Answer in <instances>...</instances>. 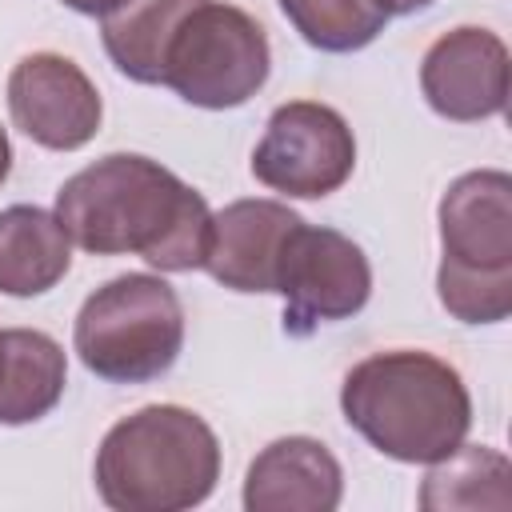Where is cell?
I'll list each match as a JSON object with an SVG mask.
<instances>
[{"label":"cell","instance_id":"13","mask_svg":"<svg viewBox=\"0 0 512 512\" xmlns=\"http://www.w3.org/2000/svg\"><path fill=\"white\" fill-rule=\"evenodd\" d=\"M72 264V240L56 212L36 204H12L0 212V292L40 296L64 280Z\"/></svg>","mask_w":512,"mask_h":512},{"label":"cell","instance_id":"9","mask_svg":"<svg viewBox=\"0 0 512 512\" xmlns=\"http://www.w3.org/2000/svg\"><path fill=\"white\" fill-rule=\"evenodd\" d=\"M12 124L52 152H76L100 132V92L84 68L60 52H32L8 72Z\"/></svg>","mask_w":512,"mask_h":512},{"label":"cell","instance_id":"16","mask_svg":"<svg viewBox=\"0 0 512 512\" xmlns=\"http://www.w3.org/2000/svg\"><path fill=\"white\" fill-rule=\"evenodd\" d=\"M512 464L504 452L484 444H460L444 460H436L420 488V508L448 512V508H496L512 504Z\"/></svg>","mask_w":512,"mask_h":512},{"label":"cell","instance_id":"8","mask_svg":"<svg viewBox=\"0 0 512 512\" xmlns=\"http://www.w3.org/2000/svg\"><path fill=\"white\" fill-rule=\"evenodd\" d=\"M276 292L284 296V328L312 332L316 324L348 320L368 304L372 268L356 240L300 220L284 240Z\"/></svg>","mask_w":512,"mask_h":512},{"label":"cell","instance_id":"14","mask_svg":"<svg viewBox=\"0 0 512 512\" xmlns=\"http://www.w3.org/2000/svg\"><path fill=\"white\" fill-rule=\"evenodd\" d=\"M68 384L64 348L36 328H0V424L48 416Z\"/></svg>","mask_w":512,"mask_h":512},{"label":"cell","instance_id":"5","mask_svg":"<svg viewBox=\"0 0 512 512\" xmlns=\"http://www.w3.org/2000/svg\"><path fill=\"white\" fill-rule=\"evenodd\" d=\"M80 364L108 384H148L184 348V308L172 284L152 272H124L96 288L72 328Z\"/></svg>","mask_w":512,"mask_h":512},{"label":"cell","instance_id":"1","mask_svg":"<svg viewBox=\"0 0 512 512\" xmlns=\"http://www.w3.org/2000/svg\"><path fill=\"white\" fill-rule=\"evenodd\" d=\"M56 220L68 240L92 256L136 252L160 272L204 268L212 240L208 200L164 164L112 152L56 192Z\"/></svg>","mask_w":512,"mask_h":512},{"label":"cell","instance_id":"7","mask_svg":"<svg viewBox=\"0 0 512 512\" xmlns=\"http://www.w3.org/2000/svg\"><path fill=\"white\" fill-rule=\"evenodd\" d=\"M356 168V136L348 120L316 100H288L268 116L252 152V176L296 200L336 192Z\"/></svg>","mask_w":512,"mask_h":512},{"label":"cell","instance_id":"12","mask_svg":"<svg viewBox=\"0 0 512 512\" xmlns=\"http://www.w3.org/2000/svg\"><path fill=\"white\" fill-rule=\"evenodd\" d=\"M344 496L340 460L312 436L272 440L244 476L248 512H332Z\"/></svg>","mask_w":512,"mask_h":512},{"label":"cell","instance_id":"19","mask_svg":"<svg viewBox=\"0 0 512 512\" xmlns=\"http://www.w3.org/2000/svg\"><path fill=\"white\" fill-rule=\"evenodd\" d=\"M72 12H80V16H104V12H112L120 0H64Z\"/></svg>","mask_w":512,"mask_h":512},{"label":"cell","instance_id":"18","mask_svg":"<svg viewBox=\"0 0 512 512\" xmlns=\"http://www.w3.org/2000/svg\"><path fill=\"white\" fill-rule=\"evenodd\" d=\"M384 16H412V12H420V8H428V4H436V0H372Z\"/></svg>","mask_w":512,"mask_h":512},{"label":"cell","instance_id":"3","mask_svg":"<svg viewBox=\"0 0 512 512\" xmlns=\"http://www.w3.org/2000/svg\"><path fill=\"white\" fill-rule=\"evenodd\" d=\"M92 476L116 512H184L212 496L220 440L192 408L148 404L104 432Z\"/></svg>","mask_w":512,"mask_h":512},{"label":"cell","instance_id":"4","mask_svg":"<svg viewBox=\"0 0 512 512\" xmlns=\"http://www.w3.org/2000/svg\"><path fill=\"white\" fill-rule=\"evenodd\" d=\"M436 292L460 324H500L512 312V176L464 172L440 196Z\"/></svg>","mask_w":512,"mask_h":512},{"label":"cell","instance_id":"2","mask_svg":"<svg viewBox=\"0 0 512 512\" xmlns=\"http://www.w3.org/2000/svg\"><path fill=\"white\" fill-rule=\"evenodd\" d=\"M344 420L400 464H436L472 428V396L460 372L420 348L364 356L340 384Z\"/></svg>","mask_w":512,"mask_h":512},{"label":"cell","instance_id":"10","mask_svg":"<svg viewBox=\"0 0 512 512\" xmlns=\"http://www.w3.org/2000/svg\"><path fill=\"white\" fill-rule=\"evenodd\" d=\"M420 88L444 120H488L508 104V44L476 24L444 32L420 64Z\"/></svg>","mask_w":512,"mask_h":512},{"label":"cell","instance_id":"11","mask_svg":"<svg viewBox=\"0 0 512 512\" xmlns=\"http://www.w3.org/2000/svg\"><path fill=\"white\" fill-rule=\"evenodd\" d=\"M300 216L280 200H232L212 212V240L204 268L232 292H276L284 240Z\"/></svg>","mask_w":512,"mask_h":512},{"label":"cell","instance_id":"20","mask_svg":"<svg viewBox=\"0 0 512 512\" xmlns=\"http://www.w3.org/2000/svg\"><path fill=\"white\" fill-rule=\"evenodd\" d=\"M8 172H12V144H8V132L0 128V184L8 180Z\"/></svg>","mask_w":512,"mask_h":512},{"label":"cell","instance_id":"6","mask_svg":"<svg viewBox=\"0 0 512 512\" xmlns=\"http://www.w3.org/2000/svg\"><path fill=\"white\" fill-rule=\"evenodd\" d=\"M272 68L264 28L236 4L200 0L172 32L164 48V76L180 100L196 108H240L248 104Z\"/></svg>","mask_w":512,"mask_h":512},{"label":"cell","instance_id":"17","mask_svg":"<svg viewBox=\"0 0 512 512\" xmlns=\"http://www.w3.org/2000/svg\"><path fill=\"white\" fill-rule=\"evenodd\" d=\"M288 24L320 52H360L368 48L388 16L372 0H276Z\"/></svg>","mask_w":512,"mask_h":512},{"label":"cell","instance_id":"15","mask_svg":"<svg viewBox=\"0 0 512 512\" xmlns=\"http://www.w3.org/2000/svg\"><path fill=\"white\" fill-rule=\"evenodd\" d=\"M200 0H120L112 12L100 16V40L108 60L136 84H160L164 76V48L176 24Z\"/></svg>","mask_w":512,"mask_h":512}]
</instances>
